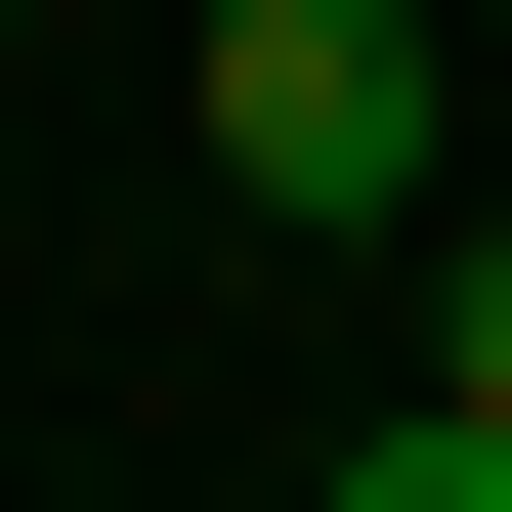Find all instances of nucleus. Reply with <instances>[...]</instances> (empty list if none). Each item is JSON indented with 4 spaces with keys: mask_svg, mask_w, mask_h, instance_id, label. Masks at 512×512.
Returning a JSON list of instances; mask_svg holds the SVG:
<instances>
[{
    "mask_svg": "<svg viewBox=\"0 0 512 512\" xmlns=\"http://www.w3.org/2000/svg\"><path fill=\"white\" fill-rule=\"evenodd\" d=\"M342 470H384V512H512V214H470V256H427V384H384Z\"/></svg>",
    "mask_w": 512,
    "mask_h": 512,
    "instance_id": "nucleus-2",
    "label": "nucleus"
},
{
    "mask_svg": "<svg viewBox=\"0 0 512 512\" xmlns=\"http://www.w3.org/2000/svg\"><path fill=\"white\" fill-rule=\"evenodd\" d=\"M171 128H214L256 256H384V214H427V128H470V43H427V0H214V43H171Z\"/></svg>",
    "mask_w": 512,
    "mask_h": 512,
    "instance_id": "nucleus-1",
    "label": "nucleus"
}]
</instances>
